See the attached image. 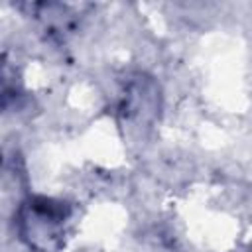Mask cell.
<instances>
[{"mask_svg":"<svg viewBox=\"0 0 252 252\" xmlns=\"http://www.w3.org/2000/svg\"><path fill=\"white\" fill-rule=\"evenodd\" d=\"M69 207L47 197L28 199L18 215L20 236L37 252H55L63 246Z\"/></svg>","mask_w":252,"mask_h":252,"instance_id":"obj_1","label":"cell"}]
</instances>
